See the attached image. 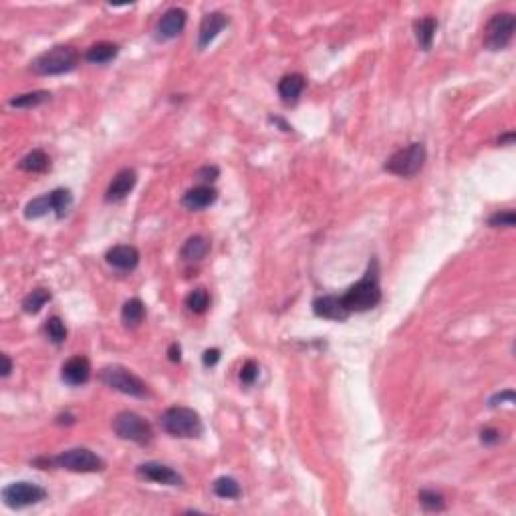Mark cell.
I'll use <instances>...</instances> for the list:
<instances>
[{
  "label": "cell",
  "mask_w": 516,
  "mask_h": 516,
  "mask_svg": "<svg viewBox=\"0 0 516 516\" xmlns=\"http://www.w3.org/2000/svg\"><path fill=\"white\" fill-rule=\"evenodd\" d=\"M345 307L349 313H365L375 309L381 301V287H380V264L373 258L365 271L363 278L355 283L345 295H341Z\"/></svg>",
  "instance_id": "6da1fadb"
},
{
  "label": "cell",
  "mask_w": 516,
  "mask_h": 516,
  "mask_svg": "<svg viewBox=\"0 0 516 516\" xmlns=\"http://www.w3.org/2000/svg\"><path fill=\"white\" fill-rule=\"evenodd\" d=\"M160 425L166 434L174 438H200L204 432L200 413L192 408H183V406L167 408L160 418Z\"/></svg>",
  "instance_id": "7a4b0ae2"
},
{
  "label": "cell",
  "mask_w": 516,
  "mask_h": 516,
  "mask_svg": "<svg viewBox=\"0 0 516 516\" xmlns=\"http://www.w3.org/2000/svg\"><path fill=\"white\" fill-rule=\"evenodd\" d=\"M79 63V53L71 45H57L32 59L31 71L34 75L53 77L73 71Z\"/></svg>",
  "instance_id": "3957f363"
},
{
  "label": "cell",
  "mask_w": 516,
  "mask_h": 516,
  "mask_svg": "<svg viewBox=\"0 0 516 516\" xmlns=\"http://www.w3.org/2000/svg\"><path fill=\"white\" fill-rule=\"evenodd\" d=\"M99 381L105 383L107 387L120 392V394L131 395V397H148L150 389L146 385V381L141 378H137L134 371H129L127 367L123 365H107L99 371Z\"/></svg>",
  "instance_id": "277c9868"
},
{
  "label": "cell",
  "mask_w": 516,
  "mask_h": 516,
  "mask_svg": "<svg viewBox=\"0 0 516 516\" xmlns=\"http://www.w3.org/2000/svg\"><path fill=\"white\" fill-rule=\"evenodd\" d=\"M111 427H113V432H115V436L120 440L134 441L137 446H148L153 440L152 424L146 418H141L139 413H136V411H120L113 418Z\"/></svg>",
  "instance_id": "5b68a950"
},
{
  "label": "cell",
  "mask_w": 516,
  "mask_h": 516,
  "mask_svg": "<svg viewBox=\"0 0 516 516\" xmlns=\"http://www.w3.org/2000/svg\"><path fill=\"white\" fill-rule=\"evenodd\" d=\"M425 157H427L425 146L420 143V141H415V143H410L406 148H399L397 152L392 153L383 167H385V172H389L394 176L411 178V176H415L424 167Z\"/></svg>",
  "instance_id": "8992f818"
},
{
  "label": "cell",
  "mask_w": 516,
  "mask_h": 516,
  "mask_svg": "<svg viewBox=\"0 0 516 516\" xmlns=\"http://www.w3.org/2000/svg\"><path fill=\"white\" fill-rule=\"evenodd\" d=\"M73 204V194L65 188H57L49 194L34 198L25 206V218L27 220H37L43 218L46 214H55L57 218H65L67 210Z\"/></svg>",
  "instance_id": "52a82bcc"
},
{
  "label": "cell",
  "mask_w": 516,
  "mask_h": 516,
  "mask_svg": "<svg viewBox=\"0 0 516 516\" xmlns=\"http://www.w3.org/2000/svg\"><path fill=\"white\" fill-rule=\"evenodd\" d=\"M51 466H57L61 470L77 472V474H91V472L105 470V462L89 448H71L59 456L51 458Z\"/></svg>",
  "instance_id": "ba28073f"
},
{
  "label": "cell",
  "mask_w": 516,
  "mask_h": 516,
  "mask_svg": "<svg viewBox=\"0 0 516 516\" xmlns=\"http://www.w3.org/2000/svg\"><path fill=\"white\" fill-rule=\"evenodd\" d=\"M516 31V16L512 13L494 15L484 29V46L488 51H504L512 43Z\"/></svg>",
  "instance_id": "9c48e42d"
},
{
  "label": "cell",
  "mask_w": 516,
  "mask_h": 516,
  "mask_svg": "<svg viewBox=\"0 0 516 516\" xmlns=\"http://www.w3.org/2000/svg\"><path fill=\"white\" fill-rule=\"evenodd\" d=\"M46 498V490L43 486L32 482H13L2 488V501L8 508L20 510L32 504H39Z\"/></svg>",
  "instance_id": "30bf717a"
},
{
  "label": "cell",
  "mask_w": 516,
  "mask_h": 516,
  "mask_svg": "<svg viewBox=\"0 0 516 516\" xmlns=\"http://www.w3.org/2000/svg\"><path fill=\"white\" fill-rule=\"evenodd\" d=\"M186 22H188V13L183 8H180V6L167 8L166 13L160 16L157 25H155V31H153L155 32V39L164 43V41H172V39L180 37Z\"/></svg>",
  "instance_id": "8fae6325"
},
{
  "label": "cell",
  "mask_w": 516,
  "mask_h": 516,
  "mask_svg": "<svg viewBox=\"0 0 516 516\" xmlns=\"http://www.w3.org/2000/svg\"><path fill=\"white\" fill-rule=\"evenodd\" d=\"M136 474L141 480H148V482H155V484L164 486H182L183 478L166 464H160V462H143L136 468Z\"/></svg>",
  "instance_id": "7c38bea8"
},
{
  "label": "cell",
  "mask_w": 516,
  "mask_h": 516,
  "mask_svg": "<svg viewBox=\"0 0 516 516\" xmlns=\"http://www.w3.org/2000/svg\"><path fill=\"white\" fill-rule=\"evenodd\" d=\"M228 25H230V18L224 13H220V11L204 15L202 22H200V29H198V51H204L220 32L226 29Z\"/></svg>",
  "instance_id": "4fadbf2b"
},
{
  "label": "cell",
  "mask_w": 516,
  "mask_h": 516,
  "mask_svg": "<svg viewBox=\"0 0 516 516\" xmlns=\"http://www.w3.org/2000/svg\"><path fill=\"white\" fill-rule=\"evenodd\" d=\"M313 313L321 319L345 321L349 319V309L345 307L343 297L339 295H321L313 301Z\"/></svg>",
  "instance_id": "5bb4252c"
},
{
  "label": "cell",
  "mask_w": 516,
  "mask_h": 516,
  "mask_svg": "<svg viewBox=\"0 0 516 516\" xmlns=\"http://www.w3.org/2000/svg\"><path fill=\"white\" fill-rule=\"evenodd\" d=\"M136 183H137L136 169H131V167H123V169H120V172L113 176V180L109 183V188H107L105 202H109V204H117V202L125 200V198L134 192Z\"/></svg>",
  "instance_id": "9a60e30c"
},
{
  "label": "cell",
  "mask_w": 516,
  "mask_h": 516,
  "mask_svg": "<svg viewBox=\"0 0 516 516\" xmlns=\"http://www.w3.org/2000/svg\"><path fill=\"white\" fill-rule=\"evenodd\" d=\"M105 262L115 271L131 273L139 264V250L136 246H129V244H117V246L107 250Z\"/></svg>",
  "instance_id": "2e32d148"
},
{
  "label": "cell",
  "mask_w": 516,
  "mask_h": 516,
  "mask_svg": "<svg viewBox=\"0 0 516 516\" xmlns=\"http://www.w3.org/2000/svg\"><path fill=\"white\" fill-rule=\"evenodd\" d=\"M61 380L67 385H73V387L85 385L87 381L91 380V363H89V359L83 357V355H75L69 361H65L61 369Z\"/></svg>",
  "instance_id": "e0dca14e"
},
{
  "label": "cell",
  "mask_w": 516,
  "mask_h": 516,
  "mask_svg": "<svg viewBox=\"0 0 516 516\" xmlns=\"http://www.w3.org/2000/svg\"><path fill=\"white\" fill-rule=\"evenodd\" d=\"M218 200V190L212 186H204L200 183L196 188H190L182 196V206L190 212H200L210 208L214 202Z\"/></svg>",
  "instance_id": "ac0fdd59"
},
{
  "label": "cell",
  "mask_w": 516,
  "mask_h": 516,
  "mask_svg": "<svg viewBox=\"0 0 516 516\" xmlns=\"http://www.w3.org/2000/svg\"><path fill=\"white\" fill-rule=\"evenodd\" d=\"M307 79L301 73H289V75L280 77L278 81V95L287 105H295L299 101V97L303 95Z\"/></svg>",
  "instance_id": "d6986e66"
},
{
  "label": "cell",
  "mask_w": 516,
  "mask_h": 516,
  "mask_svg": "<svg viewBox=\"0 0 516 516\" xmlns=\"http://www.w3.org/2000/svg\"><path fill=\"white\" fill-rule=\"evenodd\" d=\"M208 252H210V240L202 234H194L183 243L180 257L183 262H200L208 257Z\"/></svg>",
  "instance_id": "ffe728a7"
},
{
  "label": "cell",
  "mask_w": 516,
  "mask_h": 516,
  "mask_svg": "<svg viewBox=\"0 0 516 516\" xmlns=\"http://www.w3.org/2000/svg\"><path fill=\"white\" fill-rule=\"evenodd\" d=\"M438 31V20L434 16H424L420 20L413 22V32H415V41L422 51H430L432 43H434V37Z\"/></svg>",
  "instance_id": "44dd1931"
},
{
  "label": "cell",
  "mask_w": 516,
  "mask_h": 516,
  "mask_svg": "<svg viewBox=\"0 0 516 516\" xmlns=\"http://www.w3.org/2000/svg\"><path fill=\"white\" fill-rule=\"evenodd\" d=\"M120 55V46L115 43H109V41H101V43H95L87 49L85 53V59L93 65H107L111 63L115 57Z\"/></svg>",
  "instance_id": "7402d4cb"
},
{
  "label": "cell",
  "mask_w": 516,
  "mask_h": 516,
  "mask_svg": "<svg viewBox=\"0 0 516 516\" xmlns=\"http://www.w3.org/2000/svg\"><path fill=\"white\" fill-rule=\"evenodd\" d=\"M146 319V304L141 299H129L125 301L122 309V323L127 329H137Z\"/></svg>",
  "instance_id": "603a6c76"
},
{
  "label": "cell",
  "mask_w": 516,
  "mask_h": 516,
  "mask_svg": "<svg viewBox=\"0 0 516 516\" xmlns=\"http://www.w3.org/2000/svg\"><path fill=\"white\" fill-rule=\"evenodd\" d=\"M49 167H51V160L43 150H32L18 162V169L29 174H43Z\"/></svg>",
  "instance_id": "cb8c5ba5"
},
{
  "label": "cell",
  "mask_w": 516,
  "mask_h": 516,
  "mask_svg": "<svg viewBox=\"0 0 516 516\" xmlns=\"http://www.w3.org/2000/svg\"><path fill=\"white\" fill-rule=\"evenodd\" d=\"M212 490L218 498H224V501L240 498V494H243V488L238 484V480L232 478V476H220V478H216L212 484Z\"/></svg>",
  "instance_id": "d4e9b609"
},
{
  "label": "cell",
  "mask_w": 516,
  "mask_h": 516,
  "mask_svg": "<svg viewBox=\"0 0 516 516\" xmlns=\"http://www.w3.org/2000/svg\"><path fill=\"white\" fill-rule=\"evenodd\" d=\"M49 99H51V91H43V89H39V91L15 95V97L8 101V105L16 107V109H32V107H39V105H43V103H46Z\"/></svg>",
  "instance_id": "484cf974"
},
{
  "label": "cell",
  "mask_w": 516,
  "mask_h": 516,
  "mask_svg": "<svg viewBox=\"0 0 516 516\" xmlns=\"http://www.w3.org/2000/svg\"><path fill=\"white\" fill-rule=\"evenodd\" d=\"M51 299H53V295H51V290L49 289L31 290V292L22 299V311H25L27 315H37V313L43 311V307H45Z\"/></svg>",
  "instance_id": "4316f807"
},
{
  "label": "cell",
  "mask_w": 516,
  "mask_h": 516,
  "mask_svg": "<svg viewBox=\"0 0 516 516\" xmlns=\"http://www.w3.org/2000/svg\"><path fill=\"white\" fill-rule=\"evenodd\" d=\"M186 307L190 313H196V315H202L208 311L210 307V295L206 289H194L190 290V295L186 297Z\"/></svg>",
  "instance_id": "83f0119b"
},
{
  "label": "cell",
  "mask_w": 516,
  "mask_h": 516,
  "mask_svg": "<svg viewBox=\"0 0 516 516\" xmlns=\"http://www.w3.org/2000/svg\"><path fill=\"white\" fill-rule=\"evenodd\" d=\"M45 333L53 345H63L67 341V327L59 317H49L45 323Z\"/></svg>",
  "instance_id": "f1b7e54d"
},
{
  "label": "cell",
  "mask_w": 516,
  "mask_h": 516,
  "mask_svg": "<svg viewBox=\"0 0 516 516\" xmlns=\"http://www.w3.org/2000/svg\"><path fill=\"white\" fill-rule=\"evenodd\" d=\"M420 504L424 506V510L427 512H441L446 508V501L440 492L436 490H420Z\"/></svg>",
  "instance_id": "f546056e"
},
{
  "label": "cell",
  "mask_w": 516,
  "mask_h": 516,
  "mask_svg": "<svg viewBox=\"0 0 516 516\" xmlns=\"http://www.w3.org/2000/svg\"><path fill=\"white\" fill-rule=\"evenodd\" d=\"M516 214L515 210H501L488 218V226L492 228H515Z\"/></svg>",
  "instance_id": "4dcf8cb0"
},
{
  "label": "cell",
  "mask_w": 516,
  "mask_h": 516,
  "mask_svg": "<svg viewBox=\"0 0 516 516\" xmlns=\"http://www.w3.org/2000/svg\"><path fill=\"white\" fill-rule=\"evenodd\" d=\"M196 180L198 182H202L204 186H210L212 182H216L218 180V176H220V169H218V166H202L200 169H196Z\"/></svg>",
  "instance_id": "1f68e13d"
},
{
  "label": "cell",
  "mask_w": 516,
  "mask_h": 516,
  "mask_svg": "<svg viewBox=\"0 0 516 516\" xmlns=\"http://www.w3.org/2000/svg\"><path fill=\"white\" fill-rule=\"evenodd\" d=\"M257 380H258V363L257 361H252V359H248V361L243 365V369H240V381H243L244 385H254V381Z\"/></svg>",
  "instance_id": "d6a6232c"
},
{
  "label": "cell",
  "mask_w": 516,
  "mask_h": 516,
  "mask_svg": "<svg viewBox=\"0 0 516 516\" xmlns=\"http://www.w3.org/2000/svg\"><path fill=\"white\" fill-rule=\"evenodd\" d=\"M515 399H516V394L512 392V389H504V392H501V394L492 395V397H490V401H488V406H490V408H498V406H502V404H515Z\"/></svg>",
  "instance_id": "836d02e7"
},
{
  "label": "cell",
  "mask_w": 516,
  "mask_h": 516,
  "mask_svg": "<svg viewBox=\"0 0 516 516\" xmlns=\"http://www.w3.org/2000/svg\"><path fill=\"white\" fill-rule=\"evenodd\" d=\"M502 434L496 430V427H484L482 432H480V441L484 444V446H496L498 441H501Z\"/></svg>",
  "instance_id": "e575fe53"
},
{
  "label": "cell",
  "mask_w": 516,
  "mask_h": 516,
  "mask_svg": "<svg viewBox=\"0 0 516 516\" xmlns=\"http://www.w3.org/2000/svg\"><path fill=\"white\" fill-rule=\"evenodd\" d=\"M220 361V349H206L204 351V355H202V363L206 365V367H214V365Z\"/></svg>",
  "instance_id": "d590c367"
},
{
  "label": "cell",
  "mask_w": 516,
  "mask_h": 516,
  "mask_svg": "<svg viewBox=\"0 0 516 516\" xmlns=\"http://www.w3.org/2000/svg\"><path fill=\"white\" fill-rule=\"evenodd\" d=\"M167 357H169L172 363H180V361H182V347H180V343H172V345H169Z\"/></svg>",
  "instance_id": "8d00e7d4"
},
{
  "label": "cell",
  "mask_w": 516,
  "mask_h": 516,
  "mask_svg": "<svg viewBox=\"0 0 516 516\" xmlns=\"http://www.w3.org/2000/svg\"><path fill=\"white\" fill-rule=\"evenodd\" d=\"M13 371V361L6 353H2V378H8Z\"/></svg>",
  "instance_id": "74e56055"
},
{
  "label": "cell",
  "mask_w": 516,
  "mask_h": 516,
  "mask_svg": "<svg viewBox=\"0 0 516 516\" xmlns=\"http://www.w3.org/2000/svg\"><path fill=\"white\" fill-rule=\"evenodd\" d=\"M57 424H59V425H73V424H75V415H73V413H61V415L57 418Z\"/></svg>",
  "instance_id": "f35d334b"
},
{
  "label": "cell",
  "mask_w": 516,
  "mask_h": 516,
  "mask_svg": "<svg viewBox=\"0 0 516 516\" xmlns=\"http://www.w3.org/2000/svg\"><path fill=\"white\" fill-rule=\"evenodd\" d=\"M515 131H508V134H504V136L498 137V143L501 146H512L515 143Z\"/></svg>",
  "instance_id": "ab89813d"
},
{
  "label": "cell",
  "mask_w": 516,
  "mask_h": 516,
  "mask_svg": "<svg viewBox=\"0 0 516 516\" xmlns=\"http://www.w3.org/2000/svg\"><path fill=\"white\" fill-rule=\"evenodd\" d=\"M271 122L276 123V125H278V127H280V129H283V131H292V127H290L289 123H287V122H283V120H280V117H271Z\"/></svg>",
  "instance_id": "60d3db41"
}]
</instances>
